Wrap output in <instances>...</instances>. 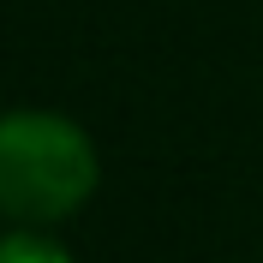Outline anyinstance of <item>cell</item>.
<instances>
[{"label": "cell", "mask_w": 263, "mask_h": 263, "mask_svg": "<svg viewBox=\"0 0 263 263\" xmlns=\"http://www.w3.org/2000/svg\"><path fill=\"white\" fill-rule=\"evenodd\" d=\"M0 263H72L54 239H42V233H6L0 239Z\"/></svg>", "instance_id": "obj_2"}, {"label": "cell", "mask_w": 263, "mask_h": 263, "mask_svg": "<svg viewBox=\"0 0 263 263\" xmlns=\"http://www.w3.org/2000/svg\"><path fill=\"white\" fill-rule=\"evenodd\" d=\"M102 180L96 144L66 114H6L0 120V215L12 221H66L90 203Z\"/></svg>", "instance_id": "obj_1"}]
</instances>
